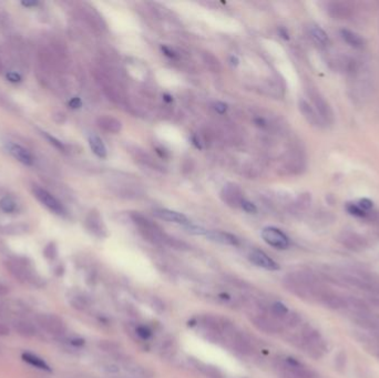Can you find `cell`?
<instances>
[{"label": "cell", "instance_id": "1", "mask_svg": "<svg viewBox=\"0 0 379 378\" xmlns=\"http://www.w3.org/2000/svg\"><path fill=\"white\" fill-rule=\"evenodd\" d=\"M262 239L266 242L268 245L279 250H286L289 246L288 237L285 235L284 232L276 227L268 226L263 228L262 231Z\"/></svg>", "mask_w": 379, "mask_h": 378}, {"label": "cell", "instance_id": "2", "mask_svg": "<svg viewBox=\"0 0 379 378\" xmlns=\"http://www.w3.org/2000/svg\"><path fill=\"white\" fill-rule=\"evenodd\" d=\"M37 322L40 326L54 335H63L65 332V325L63 320L54 314H39L37 315Z\"/></svg>", "mask_w": 379, "mask_h": 378}, {"label": "cell", "instance_id": "3", "mask_svg": "<svg viewBox=\"0 0 379 378\" xmlns=\"http://www.w3.org/2000/svg\"><path fill=\"white\" fill-rule=\"evenodd\" d=\"M33 193L36 195L37 199L41 202V203L46 206V208L49 209L51 212H54L56 214H63L64 213V209L63 204L56 199V197L50 194L49 192L46 191L45 189L42 188H34L33 189Z\"/></svg>", "mask_w": 379, "mask_h": 378}, {"label": "cell", "instance_id": "4", "mask_svg": "<svg viewBox=\"0 0 379 378\" xmlns=\"http://www.w3.org/2000/svg\"><path fill=\"white\" fill-rule=\"evenodd\" d=\"M250 261L253 263L254 265H256L261 269L267 270V271H277L280 269V265L273 260L272 257H270L262 251L259 250H254L250 253Z\"/></svg>", "mask_w": 379, "mask_h": 378}, {"label": "cell", "instance_id": "5", "mask_svg": "<svg viewBox=\"0 0 379 378\" xmlns=\"http://www.w3.org/2000/svg\"><path fill=\"white\" fill-rule=\"evenodd\" d=\"M206 239L214 242V243H219L222 245H231V246H236L240 244L239 239L235 235L231 234V233L227 232H222V231H206L205 233Z\"/></svg>", "mask_w": 379, "mask_h": 378}, {"label": "cell", "instance_id": "6", "mask_svg": "<svg viewBox=\"0 0 379 378\" xmlns=\"http://www.w3.org/2000/svg\"><path fill=\"white\" fill-rule=\"evenodd\" d=\"M6 147L8 152H9L15 159L21 162V163H24L26 165H32L33 163L32 153H30L27 149H25L24 147H21L19 144H16L14 142H8Z\"/></svg>", "mask_w": 379, "mask_h": 378}, {"label": "cell", "instance_id": "7", "mask_svg": "<svg viewBox=\"0 0 379 378\" xmlns=\"http://www.w3.org/2000/svg\"><path fill=\"white\" fill-rule=\"evenodd\" d=\"M154 215H156V217L158 219L164 220V221L182 224V225H184V226L190 224L188 218L185 217L184 214L175 212V211H171V210H166V209L156 210L154 211Z\"/></svg>", "mask_w": 379, "mask_h": 378}, {"label": "cell", "instance_id": "8", "mask_svg": "<svg viewBox=\"0 0 379 378\" xmlns=\"http://www.w3.org/2000/svg\"><path fill=\"white\" fill-rule=\"evenodd\" d=\"M341 37L343 38V40L345 41L348 45L357 48V49H360V48L364 47V39L361 38L359 34H357L354 32H350L348 29H342L341 30Z\"/></svg>", "mask_w": 379, "mask_h": 378}, {"label": "cell", "instance_id": "9", "mask_svg": "<svg viewBox=\"0 0 379 378\" xmlns=\"http://www.w3.org/2000/svg\"><path fill=\"white\" fill-rule=\"evenodd\" d=\"M14 328L20 336H24V337H33L37 333L36 327H34L32 324L21 319L16 320L14 323Z\"/></svg>", "mask_w": 379, "mask_h": 378}, {"label": "cell", "instance_id": "10", "mask_svg": "<svg viewBox=\"0 0 379 378\" xmlns=\"http://www.w3.org/2000/svg\"><path fill=\"white\" fill-rule=\"evenodd\" d=\"M320 300L326 306L333 310L343 309V307H345L346 305V302L344 301L342 297H339L337 295H333V294H327V293L321 294Z\"/></svg>", "mask_w": 379, "mask_h": 378}, {"label": "cell", "instance_id": "11", "mask_svg": "<svg viewBox=\"0 0 379 378\" xmlns=\"http://www.w3.org/2000/svg\"><path fill=\"white\" fill-rule=\"evenodd\" d=\"M89 144L92 152H94L96 157L101 158V159H104V158L107 157V149H105L104 143L98 135H90Z\"/></svg>", "mask_w": 379, "mask_h": 378}, {"label": "cell", "instance_id": "12", "mask_svg": "<svg viewBox=\"0 0 379 378\" xmlns=\"http://www.w3.org/2000/svg\"><path fill=\"white\" fill-rule=\"evenodd\" d=\"M310 34L313 38V40L320 46H326L329 41L327 33H326L319 26H311Z\"/></svg>", "mask_w": 379, "mask_h": 378}, {"label": "cell", "instance_id": "13", "mask_svg": "<svg viewBox=\"0 0 379 378\" xmlns=\"http://www.w3.org/2000/svg\"><path fill=\"white\" fill-rule=\"evenodd\" d=\"M23 358L25 362L32 365V366L37 367L39 369H43V371H50L49 365H48L42 358L38 357L37 355H33L32 353H24Z\"/></svg>", "mask_w": 379, "mask_h": 378}, {"label": "cell", "instance_id": "14", "mask_svg": "<svg viewBox=\"0 0 379 378\" xmlns=\"http://www.w3.org/2000/svg\"><path fill=\"white\" fill-rule=\"evenodd\" d=\"M299 105H301V110L304 113V117H305L308 121L313 123V125H318V126L320 125L319 117L317 116L314 110H313V108L306 102V101H301V104Z\"/></svg>", "mask_w": 379, "mask_h": 378}, {"label": "cell", "instance_id": "15", "mask_svg": "<svg viewBox=\"0 0 379 378\" xmlns=\"http://www.w3.org/2000/svg\"><path fill=\"white\" fill-rule=\"evenodd\" d=\"M0 209L5 213H12L16 210L15 201L9 196H5L0 200Z\"/></svg>", "mask_w": 379, "mask_h": 378}, {"label": "cell", "instance_id": "16", "mask_svg": "<svg viewBox=\"0 0 379 378\" xmlns=\"http://www.w3.org/2000/svg\"><path fill=\"white\" fill-rule=\"evenodd\" d=\"M346 209L348 211V213L357 218H365L366 215H367V212H365L363 209H360L356 203H348Z\"/></svg>", "mask_w": 379, "mask_h": 378}, {"label": "cell", "instance_id": "17", "mask_svg": "<svg viewBox=\"0 0 379 378\" xmlns=\"http://www.w3.org/2000/svg\"><path fill=\"white\" fill-rule=\"evenodd\" d=\"M43 254L45 256L48 258V260H54L57 256V248L54 243H50L49 245L46 246L45 251H43Z\"/></svg>", "mask_w": 379, "mask_h": 378}, {"label": "cell", "instance_id": "18", "mask_svg": "<svg viewBox=\"0 0 379 378\" xmlns=\"http://www.w3.org/2000/svg\"><path fill=\"white\" fill-rule=\"evenodd\" d=\"M241 206H242V209H243L245 212H248V213H256L257 212L256 206H255V204L250 201L243 200L241 203Z\"/></svg>", "mask_w": 379, "mask_h": 378}, {"label": "cell", "instance_id": "19", "mask_svg": "<svg viewBox=\"0 0 379 378\" xmlns=\"http://www.w3.org/2000/svg\"><path fill=\"white\" fill-rule=\"evenodd\" d=\"M71 304L73 307H76V309L78 310H83L87 305V303L85 301V298L81 297V296H76L73 298V300L71 301Z\"/></svg>", "mask_w": 379, "mask_h": 378}, {"label": "cell", "instance_id": "20", "mask_svg": "<svg viewBox=\"0 0 379 378\" xmlns=\"http://www.w3.org/2000/svg\"><path fill=\"white\" fill-rule=\"evenodd\" d=\"M356 204L358 205L360 209H363L365 212H367V211L373 208V202L368 199H360Z\"/></svg>", "mask_w": 379, "mask_h": 378}, {"label": "cell", "instance_id": "21", "mask_svg": "<svg viewBox=\"0 0 379 378\" xmlns=\"http://www.w3.org/2000/svg\"><path fill=\"white\" fill-rule=\"evenodd\" d=\"M136 333H138V335L140 337L144 338V340H148V338L152 335L151 331H150V329L145 326H139L138 329H136Z\"/></svg>", "mask_w": 379, "mask_h": 378}, {"label": "cell", "instance_id": "22", "mask_svg": "<svg viewBox=\"0 0 379 378\" xmlns=\"http://www.w3.org/2000/svg\"><path fill=\"white\" fill-rule=\"evenodd\" d=\"M214 109H215V111L219 112L220 114H223V113L226 112L227 104L224 103V102H217L214 104Z\"/></svg>", "mask_w": 379, "mask_h": 378}, {"label": "cell", "instance_id": "23", "mask_svg": "<svg viewBox=\"0 0 379 378\" xmlns=\"http://www.w3.org/2000/svg\"><path fill=\"white\" fill-rule=\"evenodd\" d=\"M7 78H8V80L11 81V82H19L21 80V77L16 72H9L7 74Z\"/></svg>", "mask_w": 379, "mask_h": 378}, {"label": "cell", "instance_id": "24", "mask_svg": "<svg viewBox=\"0 0 379 378\" xmlns=\"http://www.w3.org/2000/svg\"><path fill=\"white\" fill-rule=\"evenodd\" d=\"M69 105H70V107H71L72 109H78V108H80V107H81L82 102H81V100L79 99V98H73L72 100H70Z\"/></svg>", "mask_w": 379, "mask_h": 378}, {"label": "cell", "instance_id": "25", "mask_svg": "<svg viewBox=\"0 0 379 378\" xmlns=\"http://www.w3.org/2000/svg\"><path fill=\"white\" fill-rule=\"evenodd\" d=\"M162 51L164 52V55L169 57V58L175 59L176 57H178V56H176V54H175V52H174L173 50H171L170 48H167V47H162Z\"/></svg>", "mask_w": 379, "mask_h": 378}, {"label": "cell", "instance_id": "26", "mask_svg": "<svg viewBox=\"0 0 379 378\" xmlns=\"http://www.w3.org/2000/svg\"><path fill=\"white\" fill-rule=\"evenodd\" d=\"M10 334V329L5 324L0 323V336H8Z\"/></svg>", "mask_w": 379, "mask_h": 378}, {"label": "cell", "instance_id": "27", "mask_svg": "<svg viewBox=\"0 0 379 378\" xmlns=\"http://www.w3.org/2000/svg\"><path fill=\"white\" fill-rule=\"evenodd\" d=\"M8 293H9V289H8V287L5 284L0 282V296H5Z\"/></svg>", "mask_w": 379, "mask_h": 378}, {"label": "cell", "instance_id": "28", "mask_svg": "<svg viewBox=\"0 0 379 378\" xmlns=\"http://www.w3.org/2000/svg\"><path fill=\"white\" fill-rule=\"evenodd\" d=\"M47 138L48 139H49L50 140V141H51V143H54L55 144V146L56 147H58L59 149H63V143H61V142H59L58 141V140H56L54 137H50V135H47Z\"/></svg>", "mask_w": 379, "mask_h": 378}, {"label": "cell", "instance_id": "29", "mask_svg": "<svg viewBox=\"0 0 379 378\" xmlns=\"http://www.w3.org/2000/svg\"><path fill=\"white\" fill-rule=\"evenodd\" d=\"M23 5L26 7H32V6L38 5V2L37 1H23Z\"/></svg>", "mask_w": 379, "mask_h": 378}, {"label": "cell", "instance_id": "30", "mask_svg": "<svg viewBox=\"0 0 379 378\" xmlns=\"http://www.w3.org/2000/svg\"><path fill=\"white\" fill-rule=\"evenodd\" d=\"M163 100L166 101V102H172V100H173V99H172V96H171V95H169V94H164V95H163Z\"/></svg>", "mask_w": 379, "mask_h": 378}, {"label": "cell", "instance_id": "31", "mask_svg": "<svg viewBox=\"0 0 379 378\" xmlns=\"http://www.w3.org/2000/svg\"><path fill=\"white\" fill-rule=\"evenodd\" d=\"M280 32H281V34H282V37H283L284 39H288V33H287V32H285V30H284V29H281V30H280Z\"/></svg>", "mask_w": 379, "mask_h": 378}, {"label": "cell", "instance_id": "32", "mask_svg": "<svg viewBox=\"0 0 379 378\" xmlns=\"http://www.w3.org/2000/svg\"><path fill=\"white\" fill-rule=\"evenodd\" d=\"M231 61H232V64H235V65H236L237 63H239V60H237L236 57H232Z\"/></svg>", "mask_w": 379, "mask_h": 378}, {"label": "cell", "instance_id": "33", "mask_svg": "<svg viewBox=\"0 0 379 378\" xmlns=\"http://www.w3.org/2000/svg\"><path fill=\"white\" fill-rule=\"evenodd\" d=\"M0 314H1V311H0Z\"/></svg>", "mask_w": 379, "mask_h": 378}]
</instances>
